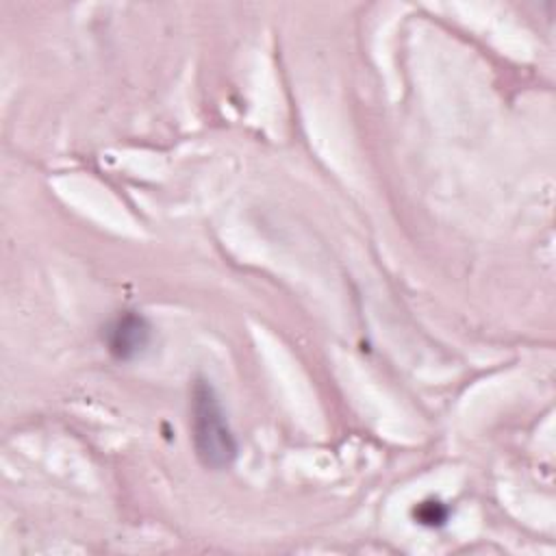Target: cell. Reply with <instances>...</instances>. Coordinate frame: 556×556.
I'll return each mask as SVG.
<instances>
[{"mask_svg": "<svg viewBox=\"0 0 556 556\" xmlns=\"http://www.w3.org/2000/svg\"><path fill=\"white\" fill-rule=\"evenodd\" d=\"M154 339V326L139 311L117 313L102 330V343L106 352L119 363H132L141 358Z\"/></svg>", "mask_w": 556, "mask_h": 556, "instance_id": "cell-2", "label": "cell"}, {"mask_svg": "<svg viewBox=\"0 0 556 556\" xmlns=\"http://www.w3.org/2000/svg\"><path fill=\"white\" fill-rule=\"evenodd\" d=\"M189 415L191 443L200 465L211 471L228 469L237 458L239 445L222 400L206 378H195L191 384Z\"/></svg>", "mask_w": 556, "mask_h": 556, "instance_id": "cell-1", "label": "cell"}, {"mask_svg": "<svg viewBox=\"0 0 556 556\" xmlns=\"http://www.w3.org/2000/svg\"><path fill=\"white\" fill-rule=\"evenodd\" d=\"M410 515H413L415 523L434 530V528L447 526L450 515H452V508H450V504H445V502L439 500V497H426V500H421L419 504L413 506V513H410Z\"/></svg>", "mask_w": 556, "mask_h": 556, "instance_id": "cell-3", "label": "cell"}]
</instances>
